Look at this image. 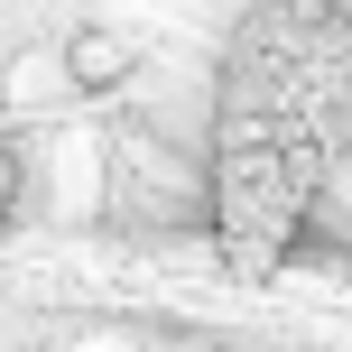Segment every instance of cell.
Listing matches in <instances>:
<instances>
[{
  "mask_svg": "<svg viewBox=\"0 0 352 352\" xmlns=\"http://www.w3.org/2000/svg\"><path fill=\"white\" fill-rule=\"evenodd\" d=\"M352 140V10L343 0H260L223 56L213 93L204 223L241 269L334 250L324 176Z\"/></svg>",
  "mask_w": 352,
  "mask_h": 352,
  "instance_id": "obj_1",
  "label": "cell"
},
{
  "mask_svg": "<svg viewBox=\"0 0 352 352\" xmlns=\"http://www.w3.org/2000/svg\"><path fill=\"white\" fill-rule=\"evenodd\" d=\"M111 204L148 232H176V223H204V176L167 140H121L111 148Z\"/></svg>",
  "mask_w": 352,
  "mask_h": 352,
  "instance_id": "obj_2",
  "label": "cell"
},
{
  "mask_svg": "<svg viewBox=\"0 0 352 352\" xmlns=\"http://www.w3.org/2000/svg\"><path fill=\"white\" fill-rule=\"evenodd\" d=\"M121 65H130V47H102V37H84V47H74V74H84V84H111Z\"/></svg>",
  "mask_w": 352,
  "mask_h": 352,
  "instance_id": "obj_3",
  "label": "cell"
},
{
  "mask_svg": "<svg viewBox=\"0 0 352 352\" xmlns=\"http://www.w3.org/2000/svg\"><path fill=\"white\" fill-rule=\"evenodd\" d=\"M10 213H19V158L0 148V223H10Z\"/></svg>",
  "mask_w": 352,
  "mask_h": 352,
  "instance_id": "obj_4",
  "label": "cell"
}]
</instances>
